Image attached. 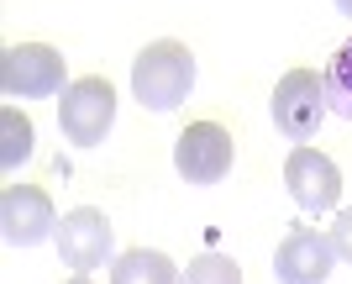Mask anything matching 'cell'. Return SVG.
Segmentation results:
<instances>
[{
	"label": "cell",
	"mask_w": 352,
	"mask_h": 284,
	"mask_svg": "<svg viewBox=\"0 0 352 284\" xmlns=\"http://www.w3.org/2000/svg\"><path fill=\"white\" fill-rule=\"evenodd\" d=\"M195 90V58L184 43H147L132 58V95L142 100V111H179Z\"/></svg>",
	"instance_id": "6da1fadb"
},
{
	"label": "cell",
	"mask_w": 352,
	"mask_h": 284,
	"mask_svg": "<svg viewBox=\"0 0 352 284\" xmlns=\"http://www.w3.org/2000/svg\"><path fill=\"white\" fill-rule=\"evenodd\" d=\"M111 121H116V90H111L100 74H85L63 90L58 127H63V137H69L74 148H100L105 132H111Z\"/></svg>",
	"instance_id": "7a4b0ae2"
},
{
	"label": "cell",
	"mask_w": 352,
	"mask_h": 284,
	"mask_svg": "<svg viewBox=\"0 0 352 284\" xmlns=\"http://www.w3.org/2000/svg\"><path fill=\"white\" fill-rule=\"evenodd\" d=\"M0 90L11 100H47L63 85V53L47 43H16L0 53Z\"/></svg>",
	"instance_id": "3957f363"
},
{
	"label": "cell",
	"mask_w": 352,
	"mask_h": 284,
	"mask_svg": "<svg viewBox=\"0 0 352 284\" xmlns=\"http://www.w3.org/2000/svg\"><path fill=\"white\" fill-rule=\"evenodd\" d=\"M268 111H274V127H279L289 142H310V137L321 132L326 121V79H316L310 69H289V74L274 85V100H268Z\"/></svg>",
	"instance_id": "277c9868"
},
{
	"label": "cell",
	"mask_w": 352,
	"mask_h": 284,
	"mask_svg": "<svg viewBox=\"0 0 352 284\" xmlns=\"http://www.w3.org/2000/svg\"><path fill=\"white\" fill-rule=\"evenodd\" d=\"M232 158H236V148L221 121H190L174 142V168L190 184H221L232 174Z\"/></svg>",
	"instance_id": "5b68a950"
},
{
	"label": "cell",
	"mask_w": 352,
	"mask_h": 284,
	"mask_svg": "<svg viewBox=\"0 0 352 284\" xmlns=\"http://www.w3.org/2000/svg\"><path fill=\"white\" fill-rule=\"evenodd\" d=\"M53 242H58V258L74 274H89V269H105V263H111V253H116V226L105 221V210L79 206L58 221Z\"/></svg>",
	"instance_id": "8992f818"
},
{
	"label": "cell",
	"mask_w": 352,
	"mask_h": 284,
	"mask_svg": "<svg viewBox=\"0 0 352 284\" xmlns=\"http://www.w3.org/2000/svg\"><path fill=\"white\" fill-rule=\"evenodd\" d=\"M284 184H289L294 206L300 210H331L342 200V168L326 158L321 148H310V142H294L289 158H284Z\"/></svg>",
	"instance_id": "52a82bcc"
},
{
	"label": "cell",
	"mask_w": 352,
	"mask_h": 284,
	"mask_svg": "<svg viewBox=\"0 0 352 284\" xmlns=\"http://www.w3.org/2000/svg\"><path fill=\"white\" fill-rule=\"evenodd\" d=\"M0 232L11 248H37L43 237L58 232V210L47 200V190L37 184H11V190L0 195Z\"/></svg>",
	"instance_id": "ba28073f"
},
{
	"label": "cell",
	"mask_w": 352,
	"mask_h": 284,
	"mask_svg": "<svg viewBox=\"0 0 352 284\" xmlns=\"http://www.w3.org/2000/svg\"><path fill=\"white\" fill-rule=\"evenodd\" d=\"M331 263H337L331 232L294 226L289 237L279 242V253H274V279L279 284H326L331 279Z\"/></svg>",
	"instance_id": "9c48e42d"
},
{
	"label": "cell",
	"mask_w": 352,
	"mask_h": 284,
	"mask_svg": "<svg viewBox=\"0 0 352 284\" xmlns=\"http://www.w3.org/2000/svg\"><path fill=\"white\" fill-rule=\"evenodd\" d=\"M111 284H184V274H179L174 258L158 253V248H132V253L116 258Z\"/></svg>",
	"instance_id": "30bf717a"
},
{
	"label": "cell",
	"mask_w": 352,
	"mask_h": 284,
	"mask_svg": "<svg viewBox=\"0 0 352 284\" xmlns=\"http://www.w3.org/2000/svg\"><path fill=\"white\" fill-rule=\"evenodd\" d=\"M0 137H6V142H0V164H6V168H21V164L32 158L37 132H32V121L21 116L16 105H6V111H0Z\"/></svg>",
	"instance_id": "8fae6325"
},
{
	"label": "cell",
	"mask_w": 352,
	"mask_h": 284,
	"mask_svg": "<svg viewBox=\"0 0 352 284\" xmlns=\"http://www.w3.org/2000/svg\"><path fill=\"white\" fill-rule=\"evenodd\" d=\"M326 105L337 111L342 121H352V37L337 47V58L326 63Z\"/></svg>",
	"instance_id": "7c38bea8"
},
{
	"label": "cell",
	"mask_w": 352,
	"mask_h": 284,
	"mask_svg": "<svg viewBox=\"0 0 352 284\" xmlns=\"http://www.w3.org/2000/svg\"><path fill=\"white\" fill-rule=\"evenodd\" d=\"M184 284H242V269H236V258L226 253H200L184 269Z\"/></svg>",
	"instance_id": "4fadbf2b"
},
{
	"label": "cell",
	"mask_w": 352,
	"mask_h": 284,
	"mask_svg": "<svg viewBox=\"0 0 352 284\" xmlns=\"http://www.w3.org/2000/svg\"><path fill=\"white\" fill-rule=\"evenodd\" d=\"M331 248H337L342 263H352V210H337V221H331Z\"/></svg>",
	"instance_id": "5bb4252c"
},
{
	"label": "cell",
	"mask_w": 352,
	"mask_h": 284,
	"mask_svg": "<svg viewBox=\"0 0 352 284\" xmlns=\"http://www.w3.org/2000/svg\"><path fill=\"white\" fill-rule=\"evenodd\" d=\"M337 11H342V16H352V0H337Z\"/></svg>",
	"instance_id": "9a60e30c"
},
{
	"label": "cell",
	"mask_w": 352,
	"mask_h": 284,
	"mask_svg": "<svg viewBox=\"0 0 352 284\" xmlns=\"http://www.w3.org/2000/svg\"><path fill=\"white\" fill-rule=\"evenodd\" d=\"M69 284H95V279H89V274H74V279Z\"/></svg>",
	"instance_id": "2e32d148"
}]
</instances>
